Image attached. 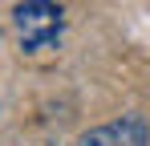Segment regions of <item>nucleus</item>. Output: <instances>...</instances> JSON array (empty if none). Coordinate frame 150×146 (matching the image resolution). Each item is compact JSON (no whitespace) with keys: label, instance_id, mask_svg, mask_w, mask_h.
Returning <instances> with one entry per match:
<instances>
[{"label":"nucleus","instance_id":"f257e3e1","mask_svg":"<svg viewBox=\"0 0 150 146\" xmlns=\"http://www.w3.org/2000/svg\"><path fill=\"white\" fill-rule=\"evenodd\" d=\"M12 21H16V33H21L25 49H49L65 28V16H61L57 0H25L12 12Z\"/></svg>","mask_w":150,"mask_h":146},{"label":"nucleus","instance_id":"f03ea898","mask_svg":"<svg viewBox=\"0 0 150 146\" xmlns=\"http://www.w3.org/2000/svg\"><path fill=\"white\" fill-rule=\"evenodd\" d=\"M110 130H114V146H150V126L138 114H126V118L110 122Z\"/></svg>","mask_w":150,"mask_h":146},{"label":"nucleus","instance_id":"7ed1b4c3","mask_svg":"<svg viewBox=\"0 0 150 146\" xmlns=\"http://www.w3.org/2000/svg\"><path fill=\"white\" fill-rule=\"evenodd\" d=\"M77 146H114V130H110V126H98V130H85V134L77 138Z\"/></svg>","mask_w":150,"mask_h":146}]
</instances>
